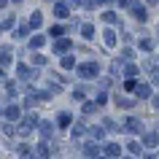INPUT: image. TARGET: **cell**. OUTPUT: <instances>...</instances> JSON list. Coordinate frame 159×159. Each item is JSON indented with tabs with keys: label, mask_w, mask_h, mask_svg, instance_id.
Here are the masks:
<instances>
[{
	"label": "cell",
	"mask_w": 159,
	"mask_h": 159,
	"mask_svg": "<svg viewBox=\"0 0 159 159\" xmlns=\"http://www.w3.org/2000/svg\"><path fill=\"white\" fill-rule=\"evenodd\" d=\"M138 94H140V97H148V86L140 84V86H138Z\"/></svg>",
	"instance_id": "cell-7"
},
{
	"label": "cell",
	"mask_w": 159,
	"mask_h": 159,
	"mask_svg": "<svg viewBox=\"0 0 159 159\" xmlns=\"http://www.w3.org/2000/svg\"><path fill=\"white\" fill-rule=\"evenodd\" d=\"M146 143L148 146H157V135H146Z\"/></svg>",
	"instance_id": "cell-12"
},
{
	"label": "cell",
	"mask_w": 159,
	"mask_h": 159,
	"mask_svg": "<svg viewBox=\"0 0 159 159\" xmlns=\"http://www.w3.org/2000/svg\"><path fill=\"white\" fill-rule=\"evenodd\" d=\"M30 46H33V49H41V46H43V38H33V41H30Z\"/></svg>",
	"instance_id": "cell-9"
},
{
	"label": "cell",
	"mask_w": 159,
	"mask_h": 159,
	"mask_svg": "<svg viewBox=\"0 0 159 159\" xmlns=\"http://www.w3.org/2000/svg\"><path fill=\"white\" fill-rule=\"evenodd\" d=\"M30 27H41V14H38V11H35L33 19H30Z\"/></svg>",
	"instance_id": "cell-2"
},
{
	"label": "cell",
	"mask_w": 159,
	"mask_h": 159,
	"mask_svg": "<svg viewBox=\"0 0 159 159\" xmlns=\"http://www.w3.org/2000/svg\"><path fill=\"white\" fill-rule=\"evenodd\" d=\"M6 116H8V119H16V116H19V108H14V105L6 108Z\"/></svg>",
	"instance_id": "cell-5"
},
{
	"label": "cell",
	"mask_w": 159,
	"mask_h": 159,
	"mask_svg": "<svg viewBox=\"0 0 159 159\" xmlns=\"http://www.w3.org/2000/svg\"><path fill=\"white\" fill-rule=\"evenodd\" d=\"M81 75H84V78H94V75H97V65H94V62L81 65Z\"/></svg>",
	"instance_id": "cell-1"
},
{
	"label": "cell",
	"mask_w": 159,
	"mask_h": 159,
	"mask_svg": "<svg viewBox=\"0 0 159 159\" xmlns=\"http://www.w3.org/2000/svg\"><path fill=\"white\" fill-rule=\"evenodd\" d=\"M59 124L67 127V124H70V116H67V113H62V116H59Z\"/></svg>",
	"instance_id": "cell-11"
},
{
	"label": "cell",
	"mask_w": 159,
	"mask_h": 159,
	"mask_svg": "<svg viewBox=\"0 0 159 159\" xmlns=\"http://www.w3.org/2000/svg\"><path fill=\"white\" fill-rule=\"evenodd\" d=\"M41 132L46 135V138H49V135H51V124H49V121H46V124H41Z\"/></svg>",
	"instance_id": "cell-10"
},
{
	"label": "cell",
	"mask_w": 159,
	"mask_h": 159,
	"mask_svg": "<svg viewBox=\"0 0 159 159\" xmlns=\"http://www.w3.org/2000/svg\"><path fill=\"white\" fill-rule=\"evenodd\" d=\"M105 43H108V46H113V43H116V35L111 33V30H108V33H105Z\"/></svg>",
	"instance_id": "cell-6"
},
{
	"label": "cell",
	"mask_w": 159,
	"mask_h": 159,
	"mask_svg": "<svg viewBox=\"0 0 159 159\" xmlns=\"http://www.w3.org/2000/svg\"><path fill=\"white\" fill-rule=\"evenodd\" d=\"M105 154H108V157H116V154H119V146H116V143H111L108 148H105Z\"/></svg>",
	"instance_id": "cell-3"
},
{
	"label": "cell",
	"mask_w": 159,
	"mask_h": 159,
	"mask_svg": "<svg viewBox=\"0 0 159 159\" xmlns=\"http://www.w3.org/2000/svg\"><path fill=\"white\" fill-rule=\"evenodd\" d=\"M154 102H157V105H159V97H157V100H154Z\"/></svg>",
	"instance_id": "cell-14"
},
{
	"label": "cell",
	"mask_w": 159,
	"mask_h": 159,
	"mask_svg": "<svg viewBox=\"0 0 159 159\" xmlns=\"http://www.w3.org/2000/svg\"><path fill=\"white\" fill-rule=\"evenodd\" d=\"M0 6H6V0H0Z\"/></svg>",
	"instance_id": "cell-13"
},
{
	"label": "cell",
	"mask_w": 159,
	"mask_h": 159,
	"mask_svg": "<svg viewBox=\"0 0 159 159\" xmlns=\"http://www.w3.org/2000/svg\"><path fill=\"white\" fill-rule=\"evenodd\" d=\"M70 46H73V43H70V41H59V43H57V51H67V49H70Z\"/></svg>",
	"instance_id": "cell-4"
},
{
	"label": "cell",
	"mask_w": 159,
	"mask_h": 159,
	"mask_svg": "<svg viewBox=\"0 0 159 159\" xmlns=\"http://www.w3.org/2000/svg\"><path fill=\"white\" fill-rule=\"evenodd\" d=\"M57 16H67V6L59 3V6H57Z\"/></svg>",
	"instance_id": "cell-8"
}]
</instances>
